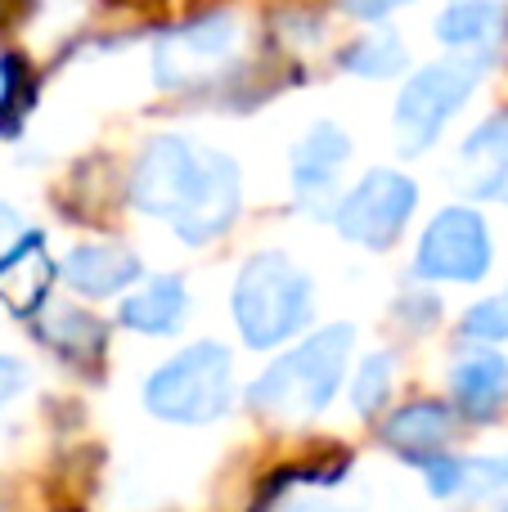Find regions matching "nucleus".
<instances>
[{"instance_id":"nucleus-1","label":"nucleus","mask_w":508,"mask_h":512,"mask_svg":"<svg viewBox=\"0 0 508 512\" xmlns=\"http://www.w3.org/2000/svg\"><path fill=\"white\" fill-rule=\"evenodd\" d=\"M135 212L171 221L185 243H212L243 207L239 167L230 153L203 149L185 135H153L131 167Z\"/></svg>"},{"instance_id":"nucleus-2","label":"nucleus","mask_w":508,"mask_h":512,"mask_svg":"<svg viewBox=\"0 0 508 512\" xmlns=\"http://www.w3.org/2000/svg\"><path fill=\"white\" fill-rule=\"evenodd\" d=\"M351 342H356V328L351 324L320 328L315 337H306L297 351H288L284 360H275L252 382L248 405L257 414L275 418V423H306V418L324 414L342 387Z\"/></svg>"},{"instance_id":"nucleus-3","label":"nucleus","mask_w":508,"mask_h":512,"mask_svg":"<svg viewBox=\"0 0 508 512\" xmlns=\"http://www.w3.org/2000/svg\"><path fill=\"white\" fill-rule=\"evenodd\" d=\"M315 315V288L284 252H257L234 279V324L252 351L288 342Z\"/></svg>"},{"instance_id":"nucleus-4","label":"nucleus","mask_w":508,"mask_h":512,"mask_svg":"<svg viewBox=\"0 0 508 512\" xmlns=\"http://www.w3.org/2000/svg\"><path fill=\"white\" fill-rule=\"evenodd\" d=\"M234 405V360L221 342H194L153 369L144 382V409L162 423L203 427Z\"/></svg>"},{"instance_id":"nucleus-5","label":"nucleus","mask_w":508,"mask_h":512,"mask_svg":"<svg viewBox=\"0 0 508 512\" xmlns=\"http://www.w3.org/2000/svg\"><path fill=\"white\" fill-rule=\"evenodd\" d=\"M486 68H491V59H482V54H455V59L428 63V68L414 72L401 86V95H396V113H392L401 153H410V158L428 153L441 140L450 117L482 86Z\"/></svg>"},{"instance_id":"nucleus-6","label":"nucleus","mask_w":508,"mask_h":512,"mask_svg":"<svg viewBox=\"0 0 508 512\" xmlns=\"http://www.w3.org/2000/svg\"><path fill=\"white\" fill-rule=\"evenodd\" d=\"M243 50V23L234 9H207L185 18L153 45V81L162 90H198L216 81Z\"/></svg>"},{"instance_id":"nucleus-7","label":"nucleus","mask_w":508,"mask_h":512,"mask_svg":"<svg viewBox=\"0 0 508 512\" xmlns=\"http://www.w3.org/2000/svg\"><path fill=\"white\" fill-rule=\"evenodd\" d=\"M414 207H419V185L401 171H369L356 189L338 203V234L356 248H369V252H387L401 230L410 225Z\"/></svg>"},{"instance_id":"nucleus-8","label":"nucleus","mask_w":508,"mask_h":512,"mask_svg":"<svg viewBox=\"0 0 508 512\" xmlns=\"http://www.w3.org/2000/svg\"><path fill=\"white\" fill-rule=\"evenodd\" d=\"M491 270V234L473 207H446L428 221L414 252V274L437 283H477Z\"/></svg>"},{"instance_id":"nucleus-9","label":"nucleus","mask_w":508,"mask_h":512,"mask_svg":"<svg viewBox=\"0 0 508 512\" xmlns=\"http://www.w3.org/2000/svg\"><path fill=\"white\" fill-rule=\"evenodd\" d=\"M351 162V135L338 122H315L311 131L297 140L293 158H288V176L306 207H315L324 194L338 189V176Z\"/></svg>"},{"instance_id":"nucleus-10","label":"nucleus","mask_w":508,"mask_h":512,"mask_svg":"<svg viewBox=\"0 0 508 512\" xmlns=\"http://www.w3.org/2000/svg\"><path fill=\"white\" fill-rule=\"evenodd\" d=\"M50 279L54 265L45 261V234L18 230V239L0 248V301L14 315H36L50 301Z\"/></svg>"},{"instance_id":"nucleus-11","label":"nucleus","mask_w":508,"mask_h":512,"mask_svg":"<svg viewBox=\"0 0 508 512\" xmlns=\"http://www.w3.org/2000/svg\"><path fill=\"white\" fill-rule=\"evenodd\" d=\"M140 256L117 248V243H81L63 256L59 274L68 288H77L81 297H113V292L131 288L140 279Z\"/></svg>"},{"instance_id":"nucleus-12","label":"nucleus","mask_w":508,"mask_h":512,"mask_svg":"<svg viewBox=\"0 0 508 512\" xmlns=\"http://www.w3.org/2000/svg\"><path fill=\"white\" fill-rule=\"evenodd\" d=\"M455 414H450L441 400H414V405H401L392 418H387L383 427H378V436H383L387 450L405 454V459H428V454L446 450L450 441H455Z\"/></svg>"},{"instance_id":"nucleus-13","label":"nucleus","mask_w":508,"mask_h":512,"mask_svg":"<svg viewBox=\"0 0 508 512\" xmlns=\"http://www.w3.org/2000/svg\"><path fill=\"white\" fill-rule=\"evenodd\" d=\"M504 5L500 0H450L446 9L437 14L432 32L446 50H459V54H482L491 59L495 45L504 36Z\"/></svg>"},{"instance_id":"nucleus-14","label":"nucleus","mask_w":508,"mask_h":512,"mask_svg":"<svg viewBox=\"0 0 508 512\" xmlns=\"http://www.w3.org/2000/svg\"><path fill=\"white\" fill-rule=\"evenodd\" d=\"M450 387H455V400L468 418L486 423L504 409L508 400V360L500 351H468L459 355L455 373H450Z\"/></svg>"},{"instance_id":"nucleus-15","label":"nucleus","mask_w":508,"mask_h":512,"mask_svg":"<svg viewBox=\"0 0 508 512\" xmlns=\"http://www.w3.org/2000/svg\"><path fill=\"white\" fill-rule=\"evenodd\" d=\"M185 306H189V292L176 274H153L149 283L131 292L122 301V324L131 333H149V337H162L185 319Z\"/></svg>"},{"instance_id":"nucleus-16","label":"nucleus","mask_w":508,"mask_h":512,"mask_svg":"<svg viewBox=\"0 0 508 512\" xmlns=\"http://www.w3.org/2000/svg\"><path fill=\"white\" fill-rule=\"evenodd\" d=\"M464 167H477L473 198H491V203H508V113L482 122L459 149Z\"/></svg>"},{"instance_id":"nucleus-17","label":"nucleus","mask_w":508,"mask_h":512,"mask_svg":"<svg viewBox=\"0 0 508 512\" xmlns=\"http://www.w3.org/2000/svg\"><path fill=\"white\" fill-rule=\"evenodd\" d=\"M342 68H347L351 77L387 81V77H401V72L410 68V50H405V41L396 32H369L342 50Z\"/></svg>"},{"instance_id":"nucleus-18","label":"nucleus","mask_w":508,"mask_h":512,"mask_svg":"<svg viewBox=\"0 0 508 512\" xmlns=\"http://www.w3.org/2000/svg\"><path fill=\"white\" fill-rule=\"evenodd\" d=\"M455 499H468V504H477L486 512H508V454H495V459H459Z\"/></svg>"},{"instance_id":"nucleus-19","label":"nucleus","mask_w":508,"mask_h":512,"mask_svg":"<svg viewBox=\"0 0 508 512\" xmlns=\"http://www.w3.org/2000/svg\"><path fill=\"white\" fill-rule=\"evenodd\" d=\"M41 333L54 351L72 355V360L104 351V324H99L95 315H86V310H54L41 324Z\"/></svg>"},{"instance_id":"nucleus-20","label":"nucleus","mask_w":508,"mask_h":512,"mask_svg":"<svg viewBox=\"0 0 508 512\" xmlns=\"http://www.w3.org/2000/svg\"><path fill=\"white\" fill-rule=\"evenodd\" d=\"M27 104H32V72L23 54H0V135L18 131Z\"/></svg>"},{"instance_id":"nucleus-21","label":"nucleus","mask_w":508,"mask_h":512,"mask_svg":"<svg viewBox=\"0 0 508 512\" xmlns=\"http://www.w3.org/2000/svg\"><path fill=\"white\" fill-rule=\"evenodd\" d=\"M392 369L396 364H392V355L387 351L365 355L356 382H351V405H356V414H374V409L392 396Z\"/></svg>"},{"instance_id":"nucleus-22","label":"nucleus","mask_w":508,"mask_h":512,"mask_svg":"<svg viewBox=\"0 0 508 512\" xmlns=\"http://www.w3.org/2000/svg\"><path fill=\"white\" fill-rule=\"evenodd\" d=\"M459 328H464L468 342H508V297L477 301Z\"/></svg>"},{"instance_id":"nucleus-23","label":"nucleus","mask_w":508,"mask_h":512,"mask_svg":"<svg viewBox=\"0 0 508 512\" xmlns=\"http://www.w3.org/2000/svg\"><path fill=\"white\" fill-rule=\"evenodd\" d=\"M401 5H414V0H342V14L360 18V23H383V18Z\"/></svg>"},{"instance_id":"nucleus-24","label":"nucleus","mask_w":508,"mask_h":512,"mask_svg":"<svg viewBox=\"0 0 508 512\" xmlns=\"http://www.w3.org/2000/svg\"><path fill=\"white\" fill-rule=\"evenodd\" d=\"M23 387H27V369L18 360H9V355H0V409H5Z\"/></svg>"},{"instance_id":"nucleus-25","label":"nucleus","mask_w":508,"mask_h":512,"mask_svg":"<svg viewBox=\"0 0 508 512\" xmlns=\"http://www.w3.org/2000/svg\"><path fill=\"white\" fill-rule=\"evenodd\" d=\"M18 230H23V225H18V212H14V207L0 203V248H5V243H14V239H18Z\"/></svg>"}]
</instances>
